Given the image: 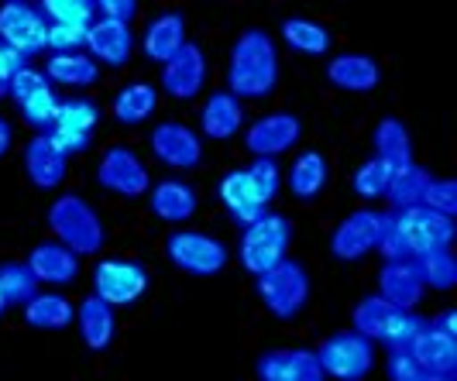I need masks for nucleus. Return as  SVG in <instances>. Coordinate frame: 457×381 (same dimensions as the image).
Returning a JSON list of instances; mask_svg holds the SVG:
<instances>
[{
	"label": "nucleus",
	"mask_w": 457,
	"mask_h": 381,
	"mask_svg": "<svg viewBox=\"0 0 457 381\" xmlns=\"http://www.w3.org/2000/svg\"><path fill=\"white\" fill-rule=\"evenodd\" d=\"M451 241H454V217H444L430 206H406L386 220L375 251H382L386 261H410L427 251L451 247Z\"/></svg>",
	"instance_id": "1"
},
{
	"label": "nucleus",
	"mask_w": 457,
	"mask_h": 381,
	"mask_svg": "<svg viewBox=\"0 0 457 381\" xmlns=\"http://www.w3.org/2000/svg\"><path fill=\"white\" fill-rule=\"evenodd\" d=\"M278 83V48L275 38L262 28H248L230 46L228 87L237 100H265Z\"/></svg>",
	"instance_id": "2"
},
{
	"label": "nucleus",
	"mask_w": 457,
	"mask_h": 381,
	"mask_svg": "<svg viewBox=\"0 0 457 381\" xmlns=\"http://www.w3.org/2000/svg\"><path fill=\"white\" fill-rule=\"evenodd\" d=\"M48 227L59 244H66L76 254H96L107 241V227L96 217L90 203L76 193H66L48 206Z\"/></svg>",
	"instance_id": "3"
},
{
	"label": "nucleus",
	"mask_w": 457,
	"mask_h": 381,
	"mask_svg": "<svg viewBox=\"0 0 457 381\" xmlns=\"http://www.w3.org/2000/svg\"><path fill=\"white\" fill-rule=\"evenodd\" d=\"M354 330L365 334L368 340H378L386 347H410L412 336L427 327L423 316H416L412 310L403 306H392L389 299L382 295H365L358 306H354Z\"/></svg>",
	"instance_id": "4"
},
{
	"label": "nucleus",
	"mask_w": 457,
	"mask_h": 381,
	"mask_svg": "<svg viewBox=\"0 0 457 381\" xmlns=\"http://www.w3.org/2000/svg\"><path fill=\"white\" fill-rule=\"evenodd\" d=\"M254 292L275 319H296L310 299V275L296 258H282L269 271L254 275Z\"/></svg>",
	"instance_id": "5"
},
{
	"label": "nucleus",
	"mask_w": 457,
	"mask_h": 381,
	"mask_svg": "<svg viewBox=\"0 0 457 381\" xmlns=\"http://www.w3.org/2000/svg\"><path fill=\"white\" fill-rule=\"evenodd\" d=\"M289 241H293V227L282 213H262L258 220L245 227L241 234V265L252 271V275H262L272 265H278L289 251Z\"/></svg>",
	"instance_id": "6"
},
{
	"label": "nucleus",
	"mask_w": 457,
	"mask_h": 381,
	"mask_svg": "<svg viewBox=\"0 0 457 381\" xmlns=\"http://www.w3.org/2000/svg\"><path fill=\"white\" fill-rule=\"evenodd\" d=\"M165 254L176 269L196 275V278H210L228 265V244L210 234H200V230H176L165 241Z\"/></svg>",
	"instance_id": "7"
},
{
	"label": "nucleus",
	"mask_w": 457,
	"mask_h": 381,
	"mask_svg": "<svg viewBox=\"0 0 457 381\" xmlns=\"http://www.w3.org/2000/svg\"><path fill=\"white\" fill-rule=\"evenodd\" d=\"M317 358H320L323 375L341 378V381H358L371 371V364H375V347H371V340H368L365 334L344 330V334H334L323 340Z\"/></svg>",
	"instance_id": "8"
},
{
	"label": "nucleus",
	"mask_w": 457,
	"mask_h": 381,
	"mask_svg": "<svg viewBox=\"0 0 457 381\" xmlns=\"http://www.w3.org/2000/svg\"><path fill=\"white\" fill-rule=\"evenodd\" d=\"M386 220H389V213H378V210H354V213H347L341 224L334 227V234H330V254L337 261H361L365 254H371L378 247Z\"/></svg>",
	"instance_id": "9"
},
{
	"label": "nucleus",
	"mask_w": 457,
	"mask_h": 381,
	"mask_svg": "<svg viewBox=\"0 0 457 381\" xmlns=\"http://www.w3.org/2000/svg\"><path fill=\"white\" fill-rule=\"evenodd\" d=\"M148 289V271L137 261H124V258H107L96 261L93 269V295H100L111 306H135L137 299Z\"/></svg>",
	"instance_id": "10"
},
{
	"label": "nucleus",
	"mask_w": 457,
	"mask_h": 381,
	"mask_svg": "<svg viewBox=\"0 0 457 381\" xmlns=\"http://www.w3.org/2000/svg\"><path fill=\"white\" fill-rule=\"evenodd\" d=\"M148 148L172 172H193L204 162V145H200L196 131L186 128V124H176V120L155 124L152 135H148Z\"/></svg>",
	"instance_id": "11"
},
{
	"label": "nucleus",
	"mask_w": 457,
	"mask_h": 381,
	"mask_svg": "<svg viewBox=\"0 0 457 381\" xmlns=\"http://www.w3.org/2000/svg\"><path fill=\"white\" fill-rule=\"evenodd\" d=\"M96 182H100V189H107L114 196H124V200L145 196L148 186H152L145 162L131 148H120V145L104 152L100 165H96Z\"/></svg>",
	"instance_id": "12"
},
{
	"label": "nucleus",
	"mask_w": 457,
	"mask_h": 381,
	"mask_svg": "<svg viewBox=\"0 0 457 381\" xmlns=\"http://www.w3.org/2000/svg\"><path fill=\"white\" fill-rule=\"evenodd\" d=\"M48 38V21L42 18L38 7L21 4V0H11L0 7V46L14 48L21 55H35L46 48Z\"/></svg>",
	"instance_id": "13"
},
{
	"label": "nucleus",
	"mask_w": 457,
	"mask_h": 381,
	"mask_svg": "<svg viewBox=\"0 0 457 381\" xmlns=\"http://www.w3.org/2000/svg\"><path fill=\"white\" fill-rule=\"evenodd\" d=\"M410 354L420 368V381H451L457 378V340L423 327L412 336Z\"/></svg>",
	"instance_id": "14"
},
{
	"label": "nucleus",
	"mask_w": 457,
	"mask_h": 381,
	"mask_svg": "<svg viewBox=\"0 0 457 381\" xmlns=\"http://www.w3.org/2000/svg\"><path fill=\"white\" fill-rule=\"evenodd\" d=\"M254 375L265 381H320L327 378L317 351L306 347H275L254 360Z\"/></svg>",
	"instance_id": "15"
},
{
	"label": "nucleus",
	"mask_w": 457,
	"mask_h": 381,
	"mask_svg": "<svg viewBox=\"0 0 457 381\" xmlns=\"http://www.w3.org/2000/svg\"><path fill=\"white\" fill-rule=\"evenodd\" d=\"M303 137V124L296 113H265L245 131V145L254 158H275L289 152Z\"/></svg>",
	"instance_id": "16"
},
{
	"label": "nucleus",
	"mask_w": 457,
	"mask_h": 381,
	"mask_svg": "<svg viewBox=\"0 0 457 381\" xmlns=\"http://www.w3.org/2000/svg\"><path fill=\"white\" fill-rule=\"evenodd\" d=\"M206 79V55L196 42H186L169 62H162V90L176 100H193L204 90Z\"/></svg>",
	"instance_id": "17"
},
{
	"label": "nucleus",
	"mask_w": 457,
	"mask_h": 381,
	"mask_svg": "<svg viewBox=\"0 0 457 381\" xmlns=\"http://www.w3.org/2000/svg\"><path fill=\"white\" fill-rule=\"evenodd\" d=\"M87 48H90V59L96 66L120 69L128 66L131 52H135V31H131V24L96 18L87 31Z\"/></svg>",
	"instance_id": "18"
},
{
	"label": "nucleus",
	"mask_w": 457,
	"mask_h": 381,
	"mask_svg": "<svg viewBox=\"0 0 457 381\" xmlns=\"http://www.w3.org/2000/svg\"><path fill=\"white\" fill-rule=\"evenodd\" d=\"M28 269L35 271V278L46 282V286H72L76 275H79V254L69 251L66 244H59V241H42V244L31 247Z\"/></svg>",
	"instance_id": "19"
},
{
	"label": "nucleus",
	"mask_w": 457,
	"mask_h": 381,
	"mask_svg": "<svg viewBox=\"0 0 457 381\" xmlns=\"http://www.w3.org/2000/svg\"><path fill=\"white\" fill-rule=\"evenodd\" d=\"M66 162L69 155H62L48 141L46 131H38V135L24 145V172H28L31 186H38V189H55L59 182L66 179V169H69Z\"/></svg>",
	"instance_id": "20"
},
{
	"label": "nucleus",
	"mask_w": 457,
	"mask_h": 381,
	"mask_svg": "<svg viewBox=\"0 0 457 381\" xmlns=\"http://www.w3.org/2000/svg\"><path fill=\"white\" fill-rule=\"evenodd\" d=\"M327 79L337 87V90L347 93H371L378 83H382V69L371 55H361V52H344V55H334L327 62Z\"/></svg>",
	"instance_id": "21"
},
{
	"label": "nucleus",
	"mask_w": 457,
	"mask_h": 381,
	"mask_svg": "<svg viewBox=\"0 0 457 381\" xmlns=\"http://www.w3.org/2000/svg\"><path fill=\"white\" fill-rule=\"evenodd\" d=\"M148 210L165 224H183L196 213V189L183 179H162L148 186Z\"/></svg>",
	"instance_id": "22"
},
{
	"label": "nucleus",
	"mask_w": 457,
	"mask_h": 381,
	"mask_svg": "<svg viewBox=\"0 0 457 381\" xmlns=\"http://www.w3.org/2000/svg\"><path fill=\"white\" fill-rule=\"evenodd\" d=\"M245 128V107L230 93H210L200 107V131L210 141H228Z\"/></svg>",
	"instance_id": "23"
},
{
	"label": "nucleus",
	"mask_w": 457,
	"mask_h": 381,
	"mask_svg": "<svg viewBox=\"0 0 457 381\" xmlns=\"http://www.w3.org/2000/svg\"><path fill=\"white\" fill-rule=\"evenodd\" d=\"M186 46V18L176 11H165L159 18H152L145 35H141V52L152 62H169L179 48Z\"/></svg>",
	"instance_id": "24"
},
{
	"label": "nucleus",
	"mask_w": 457,
	"mask_h": 381,
	"mask_svg": "<svg viewBox=\"0 0 457 381\" xmlns=\"http://www.w3.org/2000/svg\"><path fill=\"white\" fill-rule=\"evenodd\" d=\"M76 327H79V336L90 351H107L111 340H114L117 319H114V306L104 302L100 295H87L76 310Z\"/></svg>",
	"instance_id": "25"
},
{
	"label": "nucleus",
	"mask_w": 457,
	"mask_h": 381,
	"mask_svg": "<svg viewBox=\"0 0 457 381\" xmlns=\"http://www.w3.org/2000/svg\"><path fill=\"white\" fill-rule=\"evenodd\" d=\"M423 282L412 269V261H386L382 271H378V295L389 299L392 306H403V310H412L420 299H423Z\"/></svg>",
	"instance_id": "26"
},
{
	"label": "nucleus",
	"mask_w": 457,
	"mask_h": 381,
	"mask_svg": "<svg viewBox=\"0 0 457 381\" xmlns=\"http://www.w3.org/2000/svg\"><path fill=\"white\" fill-rule=\"evenodd\" d=\"M327 176H330V165L327 155L310 148V152H299L293 169H289V193L303 203H313L327 189Z\"/></svg>",
	"instance_id": "27"
},
{
	"label": "nucleus",
	"mask_w": 457,
	"mask_h": 381,
	"mask_svg": "<svg viewBox=\"0 0 457 381\" xmlns=\"http://www.w3.org/2000/svg\"><path fill=\"white\" fill-rule=\"evenodd\" d=\"M24 323L35 330H66L72 323V302L59 292H35L24 302Z\"/></svg>",
	"instance_id": "28"
},
{
	"label": "nucleus",
	"mask_w": 457,
	"mask_h": 381,
	"mask_svg": "<svg viewBox=\"0 0 457 381\" xmlns=\"http://www.w3.org/2000/svg\"><path fill=\"white\" fill-rule=\"evenodd\" d=\"M371 145H375V155L382 162H389L392 169H403V165H412V141H410V128L395 117H386L375 124L371 131Z\"/></svg>",
	"instance_id": "29"
},
{
	"label": "nucleus",
	"mask_w": 457,
	"mask_h": 381,
	"mask_svg": "<svg viewBox=\"0 0 457 381\" xmlns=\"http://www.w3.org/2000/svg\"><path fill=\"white\" fill-rule=\"evenodd\" d=\"M96 72L100 66L93 62L90 55L83 52H66V55H52L46 59V79L59 83V87H69V90H87L96 83Z\"/></svg>",
	"instance_id": "30"
},
{
	"label": "nucleus",
	"mask_w": 457,
	"mask_h": 381,
	"mask_svg": "<svg viewBox=\"0 0 457 381\" xmlns=\"http://www.w3.org/2000/svg\"><path fill=\"white\" fill-rule=\"evenodd\" d=\"M220 203L228 206L230 220L237 227H248L252 220H258L265 213V206L254 200L248 179H245V169H234L220 179Z\"/></svg>",
	"instance_id": "31"
},
{
	"label": "nucleus",
	"mask_w": 457,
	"mask_h": 381,
	"mask_svg": "<svg viewBox=\"0 0 457 381\" xmlns=\"http://www.w3.org/2000/svg\"><path fill=\"white\" fill-rule=\"evenodd\" d=\"M282 42L299 52V55H323L330 48V31L320 21H310V18H286L282 21Z\"/></svg>",
	"instance_id": "32"
},
{
	"label": "nucleus",
	"mask_w": 457,
	"mask_h": 381,
	"mask_svg": "<svg viewBox=\"0 0 457 381\" xmlns=\"http://www.w3.org/2000/svg\"><path fill=\"white\" fill-rule=\"evenodd\" d=\"M159 107V93L152 83H131V87H124V90L114 96V117L120 124H141V120H148L152 113Z\"/></svg>",
	"instance_id": "33"
},
{
	"label": "nucleus",
	"mask_w": 457,
	"mask_h": 381,
	"mask_svg": "<svg viewBox=\"0 0 457 381\" xmlns=\"http://www.w3.org/2000/svg\"><path fill=\"white\" fill-rule=\"evenodd\" d=\"M416 275L423 286H430L436 292H447L457 286V261L451 254V247H440V251H427L420 258H410Z\"/></svg>",
	"instance_id": "34"
},
{
	"label": "nucleus",
	"mask_w": 457,
	"mask_h": 381,
	"mask_svg": "<svg viewBox=\"0 0 457 381\" xmlns=\"http://www.w3.org/2000/svg\"><path fill=\"white\" fill-rule=\"evenodd\" d=\"M434 179L427 169L420 165H403L392 172V182L386 189V196L392 200L395 210H406V206H420L423 203V193H427V182Z\"/></svg>",
	"instance_id": "35"
},
{
	"label": "nucleus",
	"mask_w": 457,
	"mask_h": 381,
	"mask_svg": "<svg viewBox=\"0 0 457 381\" xmlns=\"http://www.w3.org/2000/svg\"><path fill=\"white\" fill-rule=\"evenodd\" d=\"M96 124H100V107L93 100H87V96H72V100H59V113H55L52 128L90 137Z\"/></svg>",
	"instance_id": "36"
},
{
	"label": "nucleus",
	"mask_w": 457,
	"mask_h": 381,
	"mask_svg": "<svg viewBox=\"0 0 457 381\" xmlns=\"http://www.w3.org/2000/svg\"><path fill=\"white\" fill-rule=\"evenodd\" d=\"M38 292V278L28 269V261H0V295L7 299V306L28 302Z\"/></svg>",
	"instance_id": "37"
},
{
	"label": "nucleus",
	"mask_w": 457,
	"mask_h": 381,
	"mask_svg": "<svg viewBox=\"0 0 457 381\" xmlns=\"http://www.w3.org/2000/svg\"><path fill=\"white\" fill-rule=\"evenodd\" d=\"M392 169L389 162H382L378 155H371L368 162H361V169L354 172V193L361 196V200H382L386 196V189H389L392 182Z\"/></svg>",
	"instance_id": "38"
},
{
	"label": "nucleus",
	"mask_w": 457,
	"mask_h": 381,
	"mask_svg": "<svg viewBox=\"0 0 457 381\" xmlns=\"http://www.w3.org/2000/svg\"><path fill=\"white\" fill-rule=\"evenodd\" d=\"M38 11L48 24H83V28H90L96 21V4H87V0H46V4H38Z\"/></svg>",
	"instance_id": "39"
},
{
	"label": "nucleus",
	"mask_w": 457,
	"mask_h": 381,
	"mask_svg": "<svg viewBox=\"0 0 457 381\" xmlns=\"http://www.w3.org/2000/svg\"><path fill=\"white\" fill-rule=\"evenodd\" d=\"M245 179H248V189H252V196L262 206H269L275 200V193H278V165H275V158H254L252 165L245 169Z\"/></svg>",
	"instance_id": "40"
},
{
	"label": "nucleus",
	"mask_w": 457,
	"mask_h": 381,
	"mask_svg": "<svg viewBox=\"0 0 457 381\" xmlns=\"http://www.w3.org/2000/svg\"><path fill=\"white\" fill-rule=\"evenodd\" d=\"M55 113H59V96L52 93V87L42 93H35L31 100L21 104V117L35 128V131H48L55 124Z\"/></svg>",
	"instance_id": "41"
},
{
	"label": "nucleus",
	"mask_w": 457,
	"mask_h": 381,
	"mask_svg": "<svg viewBox=\"0 0 457 381\" xmlns=\"http://www.w3.org/2000/svg\"><path fill=\"white\" fill-rule=\"evenodd\" d=\"M87 31L83 24H48V38L46 48H52L55 55H66V52H79L87 46Z\"/></svg>",
	"instance_id": "42"
},
{
	"label": "nucleus",
	"mask_w": 457,
	"mask_h": 381,
	"mask_svg": "<svg viewBox=\"0 0 457 381\" xmlns=\"http://www.w3.org/2000/svg\"><path fill=\"white\" fill-rule=\"evenodd\" d=\"M420 206H430L444 217H454L457 213V182L451 179H430L427 182V193H423V203Z\"/></svg>",
	"instance_id": "43"
},
{
	"label": "nucleus",
	"mask_w": 457,
	"mask_h": 381,
	"mask_svg": "<svg viewBox=\"0 0 457 381\" xmlns=\"http://www.w3.org/2000/svg\"><path fill=\"white\" fill-rule=\"evenodd\" d=\"M42 90H48L46 72H38V69H31V66L21 69V72H18V76L7 83V96H11L18 107H21L24 100H31L35 93H42Z\"/></svg>",
	"instance_id": "44"
},
{
	"label": "nucleus",
	"mask_w": 457,
	"mask_h": 381,
	"mask_svg": "<svg viewBox=\"0 0 457 381\" xmlns=\"http://www.w3.org/2000/svg\"><path fill=\"white\" fill-rule=\"evenodd\" d=\"M386 375H389L392 381H420V368H416V360H412L410 347H389Z\"/></svg>",
	"instance_id": "45"
},
{
	"label": "nucleus",
	"mask_w": 457,
	"mask_h": 381,
	"mask_svg": "<svg viewBox=\"0 0 457 381\" xmlns=\"http://www.w3.org/2000/svg\"><path fill=\"white\" fill-rule=\"evenodd\" d=\"M21 69H28V55H21V52H14V48H7V46H0V96H7V83H11Z\"/></svg>",
	"instance_id": "46"
},
{
	"label": "nucleus",
	"mask_w": 457,
	"mask_h": 381,
	"mask_svg": "<svg viewBox=\"0 0 457 381\" xmlns=\"http://www.w3.org/2000/svg\"><path fill=\"white\" fill-rule=\"evenodd\" d=\"M135 14H137L135 0H100V4H96V18H107V21L131 24Z\"/></svg>",
	"instance_id": "47"
},
{
	"label": "nucleus",
	"mask_w": 457,
	"mask_h": 381,
	"mask_svg": "<svg viewBox=\"0 0 457 381\" xmlns=\"http://www.w3.org/2000/svg\"><path fill=\"white\" fill-rule=\"evenodd\" d=\"M46 135H48V141L62 152V155H79V152H87V148H90V137L87 135H72V131H59V128H48Z\"/></svg>",
	"instance_id": "48"
},
{
	"label": "nucleus",
	"mask_w": 457,
	"mask_h": 381,
	"mask_svg": "<svg viewBox=\"0 0 457 381\" xmlns=\"http://www.w3.org/2000/svg\"><path fill=\"white\" fill-rule=\"evenodd\" d=\"M430 330H436V334H444V336H454L457 340V313L454 310H444V313H436L430 323H427Z\"/></svg>",
	"instance_id": "49"
},
{
	"label": "nucleus",
	"mask_w": 457,
	"mask_h": 381,
	"mask_svg": "<svg viewBox=\"0 0 457 381\" xmlns=\"http://www.w3.org/2000/svg\"><path fill=\"white\" fill-rule=\"evenodd\" d=\"M11 141H14V131H11V124L0 117V158L11 152Z\"/></svg>",
	"instance_id": "50"
},
{
	"label": "nucleus",
	"mask_w": 457,
	"mask_h": 381,
	"mask_svg": "<svg viewBox=\"0 0 457 381\" xmlns=\"http://www.w3.org/2000/svg\"><path fill=\"white\" fill-rule=\"evenodd\" d=\"M4 310H7V299H4V295H0V316H4Z\"/></svg>",
	"instance_id": "51"
}]
</instances>
